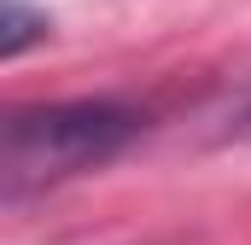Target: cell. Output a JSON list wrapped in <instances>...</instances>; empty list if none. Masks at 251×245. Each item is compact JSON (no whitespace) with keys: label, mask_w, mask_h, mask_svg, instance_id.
I'll use <instances>...</instances> for the list:
<instances>
[{"label":"cell","mask_w":251,"mask_h":245,"mask_svg":"<svg viewBox=\"0 0 251 245\" xmlns=\"http://www.w3.org/2000/svg\"><path fill=\"white\" fill-rule=\"evenodd\" d=\"M140 134V117L117 99H64V105H29L6 117L0 140V193L6 204L47 193L82 170H100Z\"/></svg>","instance_id":"6da1fadb"},{"label":"cell","mask_w":251,"mask_h":245,"mask_svg":"<svg viewBox=\"0 0 251 245\" xmlns=\"http://www.w3.org/2000/svg\"><path fill=\"white\" fill-rule=\"evenodd\" d=\"M47 12L29 6V0H0V59H18L29 53L35 41H47Z\"/></svg>","instance_id":"7a4b0ae2"},{"label":"cell","mask_w":251,"mask_h":245,"mask_svg":"<svg viewBox=\"0 0 251 245\" xmlns=\"http://www.w3.org/2000/svg\"><path fill=\"white\" fill-rule=\"evenodd\" d=\"M228 134H234V140H251V88L240 94V105L228 111Z\"/></svg>","instance_id":"3957f363"}]
</instances>
